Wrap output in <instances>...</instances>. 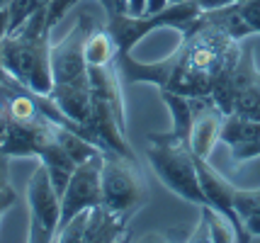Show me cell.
<instances>
[{
	"mask_svg": "<svg viewBox=\"0 0 260 243\" xmlns=\"http://www.w3.org/2000/svg\"><path fill=\"white\" fill-rule=\"evenodd\" d=\"M44 15L46 8L32 12L0 42V66L17 83L39 95H49L54 88L51 32H46Z\"/></svg>",
	"mask_w": 260,
	"mask_h": 243,
	"instance_id": "6da1fadb",
	"label": "cell"
},
{
	"mask_svg": "<svg viewBox=\"0 0 260 243\" xmlns=\"http://www.w3.org/2000/svg\"><path fill=\"white\" fill-rule=\"evenodd\" d=\"M146 158L148 165L153 168V173L158 175V180L170 192L202 207L204 195L202 187H200L197 163H194V153L190 149V144L173 139L168 131L148 134Z\"/></svg>",
	"mask_w": 260,
	"mask_h": 243,
	"instance_id": "7a4b0ae2",
	"label": "cell"
},
{
	"mask_svg": "<svg viewBox=\"0 0 260 243\" xmlns=\"http://www.w3.org/2000/svg\"><path fill=\"white\" fill-rule=\"evenodd\" d=\"M148 202V185L139 170V161L122 153H102V204L122 219H132Z\"/></svg>",
	"mask_w": 260,
	"mask_h": 243,
	"instance_id": "3957f363",
	"label": "cell"
},
{
	"mask_svg": "<svg viewBox=\"0 0 260 243\" xmlns=\"http://www.w3.org/2000/svg\"><path fill=\"white\" fill-rule=\"evenodd\" d=\"M197 17H200L197 3L194 0H185V3H170L166 10L156 12V15H141V17L112 15V17H107V29L112 32L119 54H129L134 49V44H139L151 32L170 27V29H178L182 34Z\"/></svg>",
	"mask_w": 260,
	"mask_h": 243,
	"instance_id": "277c9868",
	"label": "cell"
},
{
	"mask_svg": "<svg viewBox=\"0 0 260 243\" xmlns=\"http://www.w3.org/2000/svg\"><path fill=\"white\" fill-rule=\"evenodd\" d=\"M92 15L83 12L58 44H51V73L54 85H90L88 61H85V39L95 27Z\"/></svg>",
	"mask_w": 260,
	"mask_h": 243,
	"instance_id": "5b68a950",
	"label": "cell"
},
{
	"mask_svg": "<svg viewBox=\"0 0 260 243\" xmlns=\"http://www.w3.org/2000/svg\"><path fill=\"white\" fill-rule=\"evenodd\" d=\"M27 207H29L27 241H54L61 224V197L49 180L44 163H39L27 180Z\"/></svg>",
	"mask_w": 260,
	"mask_h": 243,
	"instance_id": "8992f818",
	"label": "cell"
},
{
	"mask_svg": "<svg viewBox=\"0 0 260 243\" xmlns=\"http://www.w3.org/2000/svg\"><path fill=\"white\" fill-rule=\"evenodd\" d=\"M102 153L76 165V170H73L66 185V192L61 195V224H58V229L63 224H68L73 217H78L80 212L102 204Z\"/></svg>",
	"mask_w": 260,
	"mask_h": 243,
	"instance_id": "52a82bcc",
	"label": "cell"
},
{
	"mask_svg": "<svg viewBox=\"0 0 260 243\" xmlns=\"http://www.w3.org/2000/svg\"><path fill=\"white\" fill-rule=\"evenodd\" d=\"M126 224L129 221L117 217L105 204H98L63 224L54 241H122L126 236Z\"/></svg>",
	"mask_w": 260,
	"mask_h": 243,
	"instance_id": "ba28073f",
	"label": "cell"
},
{
	"mask_svg": "<svg viewBox=\"0 0 260 243\" xmlns=\"http://www.w3.org/2000/svg\"><path fill=\"white\" fill-rule=\"evenodd\" d=\"M194 163H197V178H200V187H202V195H204V204L216 209L219 214H224L234 224L238 241H253L248 236V231L243 229L241 219H238L236 209H234V190H236V185H231L226 178L209 163V158L194 156Z\"/></svg>",
	"mask_w": 260,
	"mask_h": 243,
	"instance_id": "9c48e42d",
	"label": "cell"
},
{
	"mask_svg": "<svg viewBox=\"0 0 260 243\" xmlns=\"http://www.w3.org/2000/svg\"><path fill=\"white\" fill-rule=\"evenodd\" d=\"M190 102H192L190 149L194 156L209 158L221 139V124H224L226 115L214 105L212 95H197V97H190Z\"/></svg>",
	"mask_w": 260,
	"mask_h": 243,
	"instance_id": "30bf717a",
	"label": "cell"
},
{
	"mask_svg": "<svg viewBox=\"0 0 260 243\" xmlns=\"http://www.w3.org/2000/svg\"><path fill=\"white\" fill-rule=\"evenodd\" d=\"M219 141L229 149L234 165L260 158V122L241 115H226Z\"/></svg>",
	"mask_w": 260,
	"mask_h": 243,
	"instance_id": "8fae6325",
	"label": "cell"
},
{
	"mask_svg": "<svg viewBox=\"0 0 260 243\" xmlns=\"http://www.w3.org/2000/svg\"><path fill=\"white\" fill-rule=\"evenodd\" d=\"M54 122H39V124H20L10 122L8 131L0 144V153H5L8 158H37L42 149L54 139Z\"/></svg>",
	"mask_w": 260,
	"mask_h": 243,
	"instance_id": "7c38bea8",
	"label": "cell"
},
{
	"mask_svg": "<svg viewBox=\"0 0 260 243\" xmlns=\"http://www.w3.org/2000/svg\"><path fill=\"white\" fill-rule=\"evenodd\" d=\"M160 100L166 102L170 112V119H173V127H170V136L178 141H185L190 144V129H192V102L187 95L173 93V90H158Z\"/></svg>",
	"mask_w": 260,
	"mask_h": 243,
	"instance_id": "4fadbf2b",
	"label": "cell"
},
{
	"mask_svg": "<svg viewBox=\"0 0 260 243\" xmlns=\"http://www.w3.org/2000/svg\"><path fill=\"white\" fill-rule=\"evenodd\" d=\"M119 49L114 42L112 32L107 29V24H95L90 34L85 39V61L88 66H107V63H117Z\"/></svg>",
	"mask_w": 260,
	"mask_h": 243,
	"instance_id": "5bb4252c",
	"label": "cell"
},
{
	"mask_svg": "<svg viewBox=\"0 0 260 243\" xmlns=\"http://www.w3.org/2000/svg\"><path fill=\"white\" fill-rule=\"evenodd\" d=\"M204 15L209 17V22L214 24L216 29H221V32H224L229 39H234V42H243V39H248V37L253 34L250 24L246 22V17L238 10V3H231L226 8L204 12Z\"/></svg>",
	"mask_w": 260,
	"mask_h": 243,
	"instance_id": "9a60e30c",
	"label": "cell"
},
{
	"mask_svg": "<svg viewBox=\"0 0 260 243\" xmlns=\"http://www.w3.org/2000/svg\"><path fill=\"white\" fill-rule=\"evenodd\" d=\"M234 209L250 238L260 236V187L255 190L236 187L234 190Z\"/></svg>",
	"mask_w": 260,
	"mask_h": 243,
	"instance_id": "2e32d148",
	"label": "cell"
},
{
	"mask_svg": "<svg viewBox=\"0 0 260 243\" xmlns=\"http://www.w3.org/2000/svg\"><path fill=\"white\" fill-rule=\"evenodd\" d=\"M231 115H241V117H248V119H258L260 122V68L255 73V81L243 85L241 90H236Z\"/></svg>",
	"mask_w": 260,
	"mask_h": 243,
	"instance_id": "e0dca14e",
	"label": "cell"
},
{
	"mask_svg": "<svg viewBox=\"0 0 260 243\" xmlns=\"http://www.w3.org/2000/svg\"><path fill=\"white\" fill-rule=\"evenodd\" d=\"M202 219H204V224H207L209 241H216V243L238 241L234 224H231V221H229L224 214H219L216 209H212L209 204H202Z\"/></svg>",
	"mask_w": 260,
	"mask_h": 243,
	"instance_id": "ac0fdd59",
	"label": "cell"
},
{
	"mask_svg": "<svg viewBox=\"0 0 260 243\" xmlns=\"http://www.w3.org/2000/svg\"><path fill=\"white\" fill-rule=\"evenodd\" d=\"M76 3H78V0H51V3L46 5V15H44L46 32H54V27L66 17V12L71 10Z\"/></svg>",
	"mask_w": 260,
	"mask_h": 243,
	"instance_id": "d6986e66",
	"label": "cell"
},
{
	"mask_svg": "<svg viewBox=\"0 0 260 243\" xmlns=\"http://www.w3.org/2000/svg\"><path fill=\"white\" fill-rule=\"evenodd\" d=\"M238 10L246 17V22L250 24L253 34H260V0H241Z\"/></svg>",
	"mask_w": 260,
	"mask_h": 243,
	"instance_id": "ffe728a7",
	"label": "cell"
},
{
	"mask_svg": "<svg viewBox=\"0 0 260 243\" xmlns=\"http://www.w3.org/2000/svg\"><path fill=\"white\" fill-rule=\"evenodd\" d=\"M105 12H107V17H112V15H126V0H100Z\"/></svg>",
	"mask_w": 260,
	"mask_h": 243,
	"instance_id": "44dd1931",
	"label": "cell"
},
{
	"mask_svg": "<svg viewBox=\"0 0 260 243\" xmlns=\"http://www.w3.org/2000/svg\"><path fill=\"white\" fill-rule=\"evenodd\" d=\"M8 124H10L8 100H5V95L0 93V144H3V136H5V131H8Z\"/></svg>",
	"mask_w": 260,
	"mask_h": 243,
	"instance_id": "7402d4cb",
	"label": "cell"
},
{
	"mask_svg": "<svg viewBox=\"0 0 260 243\" xmlns=\"http://www.w3.org/2000/svg\"><path fill=\"white\" fill-rule=\"evenodd\" d=\"M194 3H197L200 12H212V10H219V8H226V5L236 3V0H194Z\"/></svg>",
	"mask_w": 260,
	"mask_h": 243,
	"instance_id": "603a6c76",
	"label": "cell"
},
{
	"mask_svg": "<svg viewBox=\"0 0 260 243\" xmlns=\"http://www.w3.org/2000/svg\"><path fill=\"white\" fill-rule=\"evenodd\" d=\"M10 34V5L0 8V42Z\"/></svg>",
	"mask_w": 260,
	"mask_h": 243,
	"instance_id": "cb8c5ba5",
	"label": "cell"
},
{
	"mask_svg": "<svg viewBox=\"0 0 260 243\" xmlns=\"http://www.w3.org/2000/svg\"><path fill=\"white\" fill-rule=\"evenodd\" d=\"M170 5V0H146V15H156V12L166 10Z\"/></svg>",
	"mask_w": 260,
	"mask_h": 243,
	"instance_id": "d4e9b609",
	"label": "cell"
},
{
	"mask_svg": "<svg viewBox=\"0 0 260 243\" xmlns=\"http://www.w3.org/2000/svg\"><path fill=\"white\" fill-rule=\"evenodd\" d=\"M170 3H185V0H170Z\"/></svg>",
	"mask_w": 260,
	"mask_h": 243,
	"instance_id": "484cf974",
	"label": "cell"
},
{
	"mask_svg": "<svg viewBox=\"0 0 260 243\" xmlns=\"http://www.w3.org/2000/svg\"><path fill=\"white\" fill-rule=\"evenodd\" d=\"M236 3H241V0H236Z\"/></svg>",
	"mask_w": 260,
	"mask_h": 243,
	"instance_id": "4316f807",
	"label": "cell"
}]
</instances>
